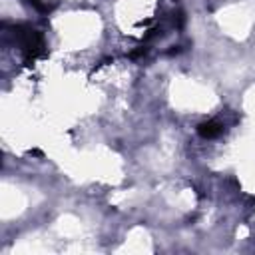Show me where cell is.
<instances>
[{"mask_svg": "<svg viewBox=\"0 0 255 255\" xmlns=\"http://www.w3.org/2000/svg\"><path fill=\"white\" fill-rule=\"evenodd\" d=\"M197 131H199V135L211 139V137H217V135L223 131V128H221V124H217V122H203V124L197 126Z\"/></svg>", "mask_w": 255, "mask_h": 255, "instance_id": "cell-1", "label": "cell"}]
</instances>
